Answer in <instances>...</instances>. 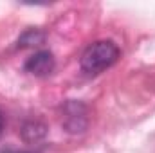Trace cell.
Instances as JSON below:
<instances>
[{"instance_id":"3","label":"cell","mask_w":155,"mask_h":153,"mask_svg":"<svg viewBox=\"0 0 155 153\" xmlns=\"http://www.w3.org/2000/svg\"><path fill=\"white\" fill-rule=\"evenodd\" d=\"M43 40H45V34L38 31V29H29V31H25L20 40H18V47H33V45H40V43H43Z\"/></svg>"},{"instance_id":"2","label":"cell","mask_w":155,"mask_h":153,"mask_svg":"<svg viewBox=\"0 0 155 153\" xmlns=\"http://www.w3.org/2000/svg\"><path fill=\"white\" fill-rule=\"evenodd\" d=\"M54 56L49 50H38L35 52L24 65L25 72L33 74V76H49L54 70Z\"/></svg>"},{"instance_id":"1","label":"cell","mask_w":155,"mask_h":153,"mask_svg":"<svg viewBox=\"0 0 155 153\" xmlns=\"http://www.w3.org/2000/svg\"><path fill=\"white\" fill-rule=\"evenodd\" d=\"M119 56H121V50L112 40H99L85 49L79 63H81L83 72L94 76L110 69L119 60Z\"/></svg>"},{"instance_id":"4","label":"cell","mask_w":155,"mask_h":153,"mask_svg":"<svg viewBox=\"0 0 155 153\" xmlns=\"http://www.w3.org/2000/svg\"><path fill=\"white\" fill-rule=\"evenodd\" d=\"M4 124H5V121H4V115L0 112V135H2V132H4Z\"/></svg>"}]
</instances>
